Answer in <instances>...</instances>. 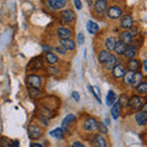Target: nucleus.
I'll list each match as a JSON object with an SVG mask.
<instances>
[{
	"label": "nucleus",
	"mask_w": 147,
	"mask_h": 147,
	"mask_svg": "<svg viewBox=\"0 0 147 147\" xmlns=\"http://www.w3.org/2000/svg\"><path fill=\"white\" fill-rule=\"evenodd\" d=\"M123 15V9L118 5H113V6H109L108 10H107V16L112 20H117V18L121 17Z\"/></svg>",
	"instance_id": "nucleus-1"
},
{
	"label": "nucleus",
	"mask_w": 147,
	"mask_h": 147,
	"mask_svg": "<svg viewBox=\"0 0 147 147\" xmlns=\"http://www.w3.org/2000/svg\"><path fill=\"white\" fill-rule=\"evenodd\" d=\"M98 125H99V123L94 118H87L85 123H84V129L86 131H92V132H94V131H97L98 130Z\"/></svg>",
	"instance_id": "nucleus-2"
},
{
	"label": "nucleus",
	"mask_w": 147,
	"mask_h": 147,
	"mask_svg": "<svg viewBox=\"0 0 147 147\" xmlns=\"http://www.w3.org/2000/svg\"><path fill=\"white\" fill-rule=\"evenodd\" d=\"M127 105H130V108L135 109V110H139L142 108V105H144V99H142L140 96H132L131 98H129Z\"/></svg>",
	"instance_id": "nucleus-3"
},
{
	"label": "nucleus",
	"mask_w": 147,
	"mask_h": 147,
	"mask_svg": "<svg viewBox=\"0 0 147 147\" xmlns=\"http://www.w3.org/2000/svg\"><path fill=\"white\" fill-rule=\"evenodd\" d=\"M27 84L31 88H39L42 86V79L38 75H30L27 76Z\"/></svg>",
	"instance_id": "nucleus-4"
},
{
	"label": "nucleus",
	"mask_w": 147,
	"mask_h": 147,
	"mask_svg": "<svg viewBox=\"0 0 147 147\" xmlns=\"http://www.w3.org/2000/svg\"><path fill=\"white\" fill-rule=\"evenodd\" d=\"M60 18L65 22V24H69V22H74L76 18V15L75 12H74L72 10H70V9H66V10H63L60 12Z\"/></svg>",
	"instance_id": "nucleus-5"
},
{
	"label": "nucleus",
	"mask_w": 147,
	"mask_h": 147,
	"mask_svg": "<svg viewBox=\"0 0 147 147\" xmlns=\"http://www.w3.org/2000/svg\"><path fill=\"white\" fill-rule=\"evenodd\" d=\"M112 71H113L114 79H123V76L125 75V72H126V67H125V65H123L121 63H119L112 69Z\"/></svg>",
	"instance_id": "nucleus-6"
},
{
	"label": "nucleus",
	"mask_w": 147,
	"mask_h": 147,
	"mask_svg": "<svg viewBox=\"0 0 147 147\" xmlns=\"http://www.w3.org/2000/svg\"><path fill=\"white\" fill-rule=\"evenodd\" d=\"M43 134V131H42V129H40L39 126H37V125H31L28 127V137L32 140H37V139H39L40 136H42Z\"/></svg>",
	"instance_id": "nucleus-7"
},
{
	"label": "nucleus",
	"mask_w": 147,
	"mask_h": 147,
	"mask_svg": "<svg viewBox=\"0 0 147 147\" xmlns=\"http://www.w3.org/2000/svg\"><path fill=\"white\" fill-rule=\"evenodd\" d=\"M120 26L123 27V28H125V31H127L129 28H132V26H134V21H132L131 15H124L121 17Z\"/></svg>",
	"instance_id": "nucleus-8"
},
{
	"label": "nucleus",
	"mask_w": 147,
	"mask_h": 147,
	"mask_svg": "<svg viewBox=\"0 0 147 147\" xmlns=\"http://www.w3.org/2000/svg\"><path fill=\"white\" fill-rule=\"evenodd\" d=\"M47 4L50 9H53V10H60V9L65 7L66 1L65 0H49Z\"/></svg>",
	"instance_id": "nucleus-9"
},
{
	"label": "nucleus",
	"mask_w": 147,
	"mask_h": 147,
	"mask_svg": "<svg viewBox=\"0 0 147 147\" xmlns=\"http://www.w3.org/2000/svg\"><path fill=\"white\" fill-rule=\"evenodd\" d=\"M93 9L97 13H103L105 10H107V6H108V3L105 0H98V1H94L93 3Z\"/></svg>",
	"instance_id": "nucleus-10"
},
{
	"label": "nucleus",
	"mask_w": 147,
	"mask_h": 147,
	"mask_svg": "<svg viewBox=\"0 0 147 147\" xmlns=\"http://www.w3.org/2000/svg\"><path fill=\"white\" fill-rule=\"evenodd\" d=\"M57 34L60 39H70L72 36V31L69 28H65V27H60V28H58Z\"/></svg>",
	"instance_id": "nucleus-11"
},
{
	"label": "nucleus",
	"mask_w": 147,
	"mask_h": 147,
	"mask_svg": "<svg viewBox=\"0 0 147 147\" xmlns=\"http://www.w3.org/2000/svg\"><path fill=\"white\" fill-rule=\"evenodd\" d=\"M75 120H76V117L74 115V114H69V115H66L65 118H64L63 123H61V130H63L64 132L69 131V124L74 123Z\"/></svg>",
	"instance_id": "nucleus-12"
},
{
	"label": "nucleus",
	"mask_w": 147,
	"mask_h": 147,
	"mask_svg": "<svg viewBox=\"0 0 147 147\" xmlns=\"http://www.w3.org/2000/svg\"><path fill=\"white\" fill-rule=\"evenodd\" d=\"M60 47L65 50H74L76 48V44L71 38L70 39H60Z\"/></svg>",
	"instance_id": "nucleus-13"
},
{
	"label": "nucleus",
	"mask_w": 147,
	"mask_h": 147,
	"mask_svg": "<svg viewBox=\"0 0 147 147\" xmlns=\"http://www.w3.org/2000/svg\"><path fill=\"white\" fill-rule=\"evenodd\" d=\"M141 69V63L137 59H131L130 61L127 63V70L132 71V72H137Z\"/></svg>",
	"instance_id": "nucleus-14"
},
{
	"label": "nucleus",
	"mask_w": 147,
	"mask_h": 147,
	"mask_svg": "<svg viewBox=\"0 0 147 147\" xmlns=\"http://www.w3.org/2000/svg\"><path fill=\"white\" fill-rule=\"evenodd\" d=\"M135 120H136V123L139 124V125H141V126L146 125V123H147V114H146V112H142V110L137 112L136 115H135Z\"/></svg>",
	"instance_id": "nucleus-15"
},
{
	"label": "nucleus",
	"mask_w": 147,
	"mask_h": 147,
	"mask_svg": "<svg viewBox=\"0 0 147 147\" xmlns=\"http://www.w3.org/2000/svg\"><path fill=\"white\" fill-rule=\"evenodd\" d=\"M120 42H123L125 45L131 44L132 42V34L130 31H123L120 33Z\"/></svg>",
	"instance_id": "nucleus-16"
},
{
	"label": "nucleus",
	"mask_w": 147,
	"mask_h": 147,
	"mask_svg": "<svg viewBox=\"0 0 147 147\" xmlns=\"http://www.w3.org/2000/svg\"><path fill=\"white\" fill-rule=\"evenodd\" d=\"M137 54V48L135 47V45H127V48L125 50V53H124V55H125L126 59H135V55Z\"/></svg>",
	"instance_id": "nucleus-17"
},
{
	"label": "nucleus",
	"mask_w": 147,
	"mask_h": 147,
	"mask_svg": "<svg viewBox=\"0 0 147 147\" xmlns=\"http://www.w3.org/2000/svg\"><path fill=\"white\" fill-rule=\"evenodd\" d=\"M120 113H121V105L119 104V102H115L112 105V109H110V114H112L113 119H118L120 117Z\"/></svg>",
	"instance_id": "nucleus-18"
},
{
	"label": "nucleus",
	"mask_w": 147,
	"mask_h": 147,
	"mask_svg": "<svg viewBox=\"0 0 147 147\" xmlns=\"http://www.w3.org/2000/svg\"><path fill=\"white\" fill-rule=\"evenodd\" d=\"M93 146L94 147H107V140L102 135H96L93 137Z\"/></svg>",
	"instance_id": "nucleus-19"
},
{
	"label": "nucleus",
	"mask_w": 147,
	"mask_h": 147,
	"mask_svg": "<svg viewBox=\"0 0 147 147\" xmlns=\"http://www.w3.org/2000/svg\"><path fill=\"white\" fill-rule=\"evenodd\" d=\"M40 67H42V59H40V57H37L34 59H32L30 65L27 66L28 70H36V69H40Z\"/></svg>",
	"instance_id": "nucleus-20"
},
{
	"label": "nucleus",
	"mask_w": 147,
	"mask_h": 147,
	"mask_svg": "<svg viewBox=\"0 0 147 147\" xmlns=\"http://www.w3.org/2000/svg\"><path fill=\"white\" fill-rule=\"evenodd\" d=\"M117 102V94L114 93V91H108V94H107V98H105V104L108 107H112V105Z\"/></svg>",
	"instance_id": "nucleus-21"
},
{
	"label": "nucleus",
	"mask_w": 147,
	"mask_h": 147,
	"mask_svg": "<svg viewBox=\"0 0 147 147\" xmlns=\"http://www.w3.org/2000/svg\"><path fill=\"white\" fill-rule=\"evenodd\" d=\"M126 48H127V45H125L123 42H120V40H118L115 43V45H114V52H115L118 55H124Z\"/></svg>",
	"instance_id": "nucleus-22"
},
{
	"label": "nucleus",
	"mask_w": 147,
	"mask_h": 147,
	"mask_svg": "<svg viewBox=\"0 0 147 147\" xmlns=\"http://www.w3.org/2000/svg\"><path fill=\"white\" fill-rule=\"evenodd\" d=\"M87 31H88V33H90V34H94L96 32H98V31H99V26H98V24H96L94 21L90 20L88 22H87Z\"/></svg>",
	"instance_id": "nucleus-23"
},
{
	"label": "nucleus",
	"mask_w": 147,
	"mask_h": 147,
	"mask_svg": "<svg viewBox=\"0 0 147 147\" xmlns=\"http://www.w3.org/2000/svg\"><path fill=\"white\" fill-rule=\"evenodd\" d=\"M142 81H144V75H142V72L137 71V72H135V75H134V79H132L131 86H132V87H135V88H136V87L139 86Z\"/></svg>",
	"instance_id": "nucleus-24"
},
{
	"label": "nucleus",
	"mask_w": 147,
	"mask_h": 147,
	"mask_svg": "<svg viewBox=\"0 0 147 147\" xmlns=\"http://www.w3.org/2000/svg\"><path fill=\"white\" fill-rule=\"evenodd\" d=\"M117 43V39L114 37H108L104 42V47H105V50L109 52V50H114V45Z\"/></svg>",
	"instance_id": "nucleus-25"
},
{
	"label": "nucleus",
	"mask_w": 147,
	"mask_h": 147,
	"mask_svg": "<svg viewBox=\"0 0 147 147\" xmlns=\"http://www.w3.org/2000/svg\"><path fill=\"white\" fill-rule=\"evenodd\" d=\"M117 58H115V55H113V54H110L109 55V58L107 59V61L104 63V66L107 67V69H113L114 66L117 65Z\"/></svg>",
	"instance_id": "nucleus-26"
},
{
	"label": "nucleus",
	"mask_w": 147,
	"mask_h": 147,
	"mask_svg": "<svg viewBox=\"0 0 147 147\" xmlns=\"http://www.w3.org/2000/svg\"><path fill=\"white\" fill-rule=\"evenodd\" d=\"M45 60H47V63L50 64V65H55V64L58 63L59 58H58L55 54L48 52V53H45Z\"/></svg>",
	"instance_id": "nucleus-27"
},
{
	"label": "nucleus",
	"mask_w": 147,
	"mask_h": 147,
	"mask_svg": "<svg viewBox=\"0 0 147 147\" xmlns=\"http://www.w3.org/2000/svg\"><path fill=\"white\" fill-rule=\"evenodd\" d=\"M134 75H135V72H132V71H126L125 72V75L123 76V81H124V84L125 85H131V82H132V79H134Z\"/></svg>",
	"instance_id": "nucleus-28"
},
{
	"label": "nucleus",
	"mask_w": 147,
	"mask_h": 147,
	"mask_svg": "<svg viewBox=\"0 0 147 147\" xmlns=\"http://www.w3.org/2000/svg\"><path fill=\"white\" fill-rule=\"evenodd\" d=\"M49 134H50V136L55 137V139H63V137H64V134H65V132L61 130V127H57V129H54V130L50 131Z\"/></svg>",
	"instance_id": "nucleus-29"
},
{
	"label": "nucleus",
	"mask_w": 147,
	"mask_h": 147,
	"mask_svg": "<svg viewBox=\"0 0 147 147\" xmlns=\"http://www.w3.org/2000/svg\"><path fill=\"white\" fill-rule=\"evenodd\" d=\"M136 92L140 93V94H146L147 93V82L142 81L141 84L136 87Z\"/></svg>",
	"instance_id": "nucleus-30"
},
{
	"label": "nucleus",
	"mask_w": 147,
	"mask_h": 147,
	"mask_svg": "<svg viewBox=\"0 0 147 147\" xmlns=\"http://www.w3.org/2000/svg\"><path fill=\"white\" fill-rule=\"evenodd\" d=\"M87 88H88L91 91V93L94 96L96 99L98 100V103H102L100 102V94H99V90L97 88V87H93V86H87Z\"/></svg>",
	"instance_id": "nucleus-31"
},
{
	"label": "nucleus",
	"mask_w": 147,
	"mask_h": 147,
	"mask_svg": "<svg viewBox=\"0 0 147 147\" xmlns=\"http://www.w3.org/2000/svg\"><path fill=\"white\" fill-rule=\"evenodd\" d=\"M109 55H110L109 52H107V50H102V52L98 54V61L104 64L105 61H107V59L109 58Z\"/></svg>",
	"instance_id": "nucleus-32"
},
{
	"label": "nucleus",
	"mask_w": 147,
	"mask_h": 147,
	"mask_svg": "<svg viewBox=\"0 0 147 147\" xmlns=\"http://www.w3.org/2000/svg\"><path fill=\"white\" fill-rule=\"evenodd\" d=\"M118 102H119V104H120V105H121V108H123L124 105H127V103H129V98L126 97L125 94H121L120 97H119Z\"/></svg>",
	"instance_id": "nucleus-33"
},
{
	"label": "nucleus",
	"mask_w": 147,
	"mask_h": 147,
	"mask_svg": "<svg viewBox=\"0 0 147 147\" xmlns=\"http://www.w3.org/2000/svg\"><path fill=\"white\" fill-rule=\"evenodd\" d=\"M39 94H40V90L39 88H30V96L31 97L36 98V97H38Z\"/></svg>",
	"instance_id": "nucleus-34"
},
{
	"label": "nucleus",
	"mask_w": 147,
	"mask_h": 147,
	"mask_svg": "<svg viewBox=\"0 0 147 147\" xmlns=\"http://www.w3.org/2000/svg\"><path fill=\"white\" fill-rule=\"evenodd\" d=\"M84 43H85V34L82 33V32H80V33L77 34V44L82 45Z\"/></svg>",
	"instance_id": "nucleus-35"
},
{
	"label": "nucleus",
	"mask_w": 147,
	"mask_h": 147,
	"mask_svg": "<svg viewBox=\"0 0 147 147\" xmlns=\"http://www.w3.org/2000/svg\"><path fill=\"white\" fill-rule=\"evenodd\" d=\"M98 129L100 130V132H102V134H107V132H108V127H107V125H105L104 123H99Z\"/></svg>",
	"instance_id": "nucleus-36"
},
{
	"label": "nucleus",
	"mask_w": 147,
	"mask_h": 147,
	"mask_svg": "<svg viewBox=\"0 0 147 147\" xmlns=\"http://www.w3.org/2000/svg\"><path fill=\"white\" fill-rule=\"evenodd\" d=\"M1 141H3V142H0V147H10L11 142L9 141V140L6 139V137H3Z\"/></svg>",
	"instance_id": "nucleus-37"
},
{
	"label": "nucleus",
	"mask_w": 147,
	"mask_h": 147,
	"mask_svg": "<svg viewBox=\"0 0 147 147\" xmlns=\"http://www.w3.org/2000/svg\"><path fill=\"white\" fill-rule=\"evenodd\" d=\"M71 96H72V98L75 99L76 102H79V100H80V94H79V92H77V91H74L71 93Z\"/></svg>",
	"instance_id": "nucleus-38"
},
{
	"label": "nucleus",
	"mask_w": 147,
	"mask_h": 147,
	"mask_svg": "<svg viewBox=\"0 0 147 147\" xmlns=\"http://www.w3.org/2000/svg\"><path fill=\"white\" fill-rule=\"evenodd\" d=\"M71 147H85V145L82 144V142H80V141H74Z\"/></svg>",
	"instance_id": "nucleus-39"
},
{
	"label": "nucleus",
	"mask_w": 147,
	"mask_h": 147,
	"mask_svg": "<svg viewBox=\"0 0 147 147\" xmlns=\"http://www.w3.org/2000/svg\"><path fill=\"white\" fill-rule=\"evenodd\" d=\"M74 4H75V7L77 9V10H81V9H82V3L80 1V0H75Z\"/></svg>",
	"instance_id": "nucleus-40"
},
{
	"label": "nucleus",
	"mask_w": 147,
	"mask_h": 147,
	"mask_svg": "<svg viewBox=\"0 0 147 147\" xmlns=\"http://www.w3.org/2000/svg\"><path fill=\"white\" fill-rule=\"evenodd\" d=\"M48 71L52 72V75H58V74H59V70H57V69H54V67H49Z\"/></svg>",
	"instance_id": "nucleus-41"
},
{
	"label": "nucleus",
	"mask_w": 147,
	"mask_h": 147,
	"mask_svg": "<svg viewBox=\"0 0 147 147\" xmlns=\"http://www.w3.org/2000/svg\"><path fill=\"white\" fill-rule=\"evenodd\" d=\"M55 50H57V52H58L59 54H65V52H66V50H65V49H63V48L60 47V45H59V47H57V48H55Z\"/></svg>",
	"instance_id": "nucleus-42"
},
{
	"label": "nucleus",
	"mask_w": 147,
	"mask_h": 147,
	"mask_svg": "<svg viewBox=\"0 0 147 147\" xmlns=\"http://www.w3.org/2000/svg\"><path fill=\"white\" fill-rule=\"evenodd\" d=\"M31 147H44V145L39 144V142H33V144L31 145Z\"/></svg>",
	"instance_id": "nucleus-43"
},
{
	"label": "nucleus",
	"mask_w": 147,
	"mask_h": 147,
	"mask_svg": "<svg viewBox=\"0 0 147 147\" xmlns=\"http://www.w3.org/2000/svg\"><path fill=\"white\" fill-rule=\"evenodd\" d=\"M11 147H18V141H17V140L12 141V142H11Z\"/></svg>",
	"instance_id": "nucleus-44"
},
{
	"label": "nucleus",
	"mask_w": 147,
	"mask_h": 147,
	"mask_svg": "<svg viewBox=\"0 0 147 147\" xmlns=\"http://www.w3.org/2000/svg\"><path fill=\"white\" fill-rule=\"evenodd\" d=\"M104 124H105V125H109V124H110V121H109V119H108V118H105Z\"/></svg>",
	"instance_id": "nucleus-45"
},
{
	"label": "nucleus",
	"mask_w": 147,
	"mask_h": 147,
	"mask_svg": "<svg viewBox=\"0 0 147 147\" xmlns=\"http://www.w3.org/2000/svg\"><path fill=\"white\" fill-rule=\"evenodd\" d=\"M142 64H144V70L146 71V70H147V66H146V64H147V61H146V60H144V63H142Z\"/></svg>",
	"instance_id": "nucleus-46"
},
{
	"label": "nucleus",
	"mask_w": 147,
	"mask_h": 147,
	"mask_svg": "<svg viewBox=\"0 0 147 147\" xmlns=\"http://www.w3.org/2000/svg\"><path fill=\"white\" fill-rule=\"evenodd\" d=\"M43 49H44V50H48V49L50 50V48H48V47H47V45H43Z\"/></svg>",
	"instance_id": "nucleus-47"
}]
</instances>
